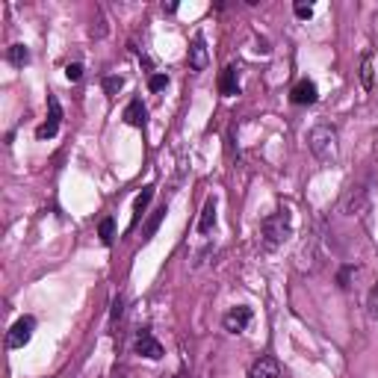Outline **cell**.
Wrapping results in <instances>:
<instances>
[{"label":"cell","mask_w":378,"mask_h":378,"mask_svg":"<svg viewBox=\"0 0 378 378\" xmlns=\"http://www.w3.org/2000/svg\"><path fill=\"white\" fill-rule=\"evenodd\" d=\"M292 231V216L287 207H278L275 213H269L260 222V245L266 251H275L287 243V236Z\"/></svg>","instance_id":"obj_1"},{"label":"cell","mask_w":378,"mask_h":378,"mask_svg":"<svg viewBox=\"0 0 378 378\" xmlns=\"http://www.w3.org/2000/svg\"><path fill=\"white\" fill-rule=\"evenodd\" d=\"M307 145H311L313 157L325 166L337 163V157H340V136L331 124H316V128L307 133Z\"/></svg>","instance_id":"obj_2"},{"label":"cell","mask_w":378,"mask_h":378,"mask_svg":"<svg viewBox=\"0 0 378 378\" xmlns=\"http://www.w3.org/2000/svg\"><path fill=\"white\" fill-rule=\"evenodd\" d=\"M33 331H36V319H33V316H21L15 325L9 328V334H6V346H9V349H24L27 343H30Z\"/></svg>","instance_id":"obj_3"},{"label":"cell","mask_w":378,"mask_h":378,"mask_svg":"<svg viewBox=\"0 0 378 378\" xmlns=\"http://www.w3.org/2000/svg\"><path fill=\"white\" fill-rule=\"evenodd\" d=\"M133 349H136V355H142V358H148V360H160V358H163V343L154 337L148 328H142V331L136 334Z\"/></svg>","instance_id":"obj_4"},{"label":"cell","mask_w":378,"mask_h":378,"mask_svg":"<svg viewBox=\"0 0 378 378\" xmlns=\"http://www.w3.org/2000/svg\"><path fill=\"white\" fill-rule=\"evenodd\" d=\"M48 107H50L48 121L36 130L39 139H53V136H57V130H60V121H62V107H60V101H57V95H50V97H48Z\"/></svg>","instance_id":"obj_5"},{"label":"cell","mask_w":378,"mask_h":378,"mask_svg":"<svg viewBox=\"0 0 378 378\" xmlns=\"http://www.w3.org/2000/svg\"><path fill=\"white\" fill-rule=\"evenodd\" d=\"M251 316H255V313H251V307H245V304L231 307V311L225 313V319H222V325H225V331H231V334H243L248 328Z\"/></svg>","instance_id":"obj_6"},{"label":"cell","mask_w":378,"mask_h":378,"mask_svg":"<svg viewBox=\"0 0 378 378\" xmlns=\"http://www.w3.org/2000/svg\"><path fill=\"white\" fill-rule=\"evenodd\" d=\"M370 192L363 189V187H352L346 192V198H343V210L346 213H352V216H363L367 213V207H370Z\"/></svg>","instance_id":"obj_7"},{"label":"cell","mask_w":378,"mask_h":378,"mask_svg":"<svg viewBox=\"0 0 378 378\" xmlns=\"http://www.w3.org/2000/svg\"><path fill=\"white\" fill-rule=\"evenodd\" d=\"M187 60H189V68H192V72H204V68L210 65L207 41H204V36H201V33H195L192 45H189V53H187Z\"/></svg>","instance_id":"obj_8"},{"label":"cell","mask_w":378,"mask_h":378,"mask_svg":"<svg viewBox=\"0 0 378 378\" xmlns=\"http://www.w3.org/2000/svg\"><path fill=\"white\" fill-rule=\"evenodd\" d=\"M319 97V92H316V83L313 80H299L296 86H292V92H290V101L292 104H299V107H307V104H313Z\"/></svg>","instance_id":"obj_9"},{"label":"cell","mask_w":378,"mask_h":378,"mask_svg":"<svg viewBox=\"0 0 378 378\" xmlns=\"http://www.w3.org/2000/svg\"><path fill=\"white\" fill-rule=\"evenodd\" d=\"M248 378H281V367H278L275 358H257L255 363H251L248 370Z\"/></svg>","instance_id":"obj_10"},{"label":"cell","mask_w":378,"mask_h":378,"mask_svg":"<svg viewBox=\"0 0 378 378\" xmlns=\"http://www.w3.org/2000/svg\"><path fill=\"white\" fill-rule=\"evenodd\" d=\"M219 92L225 95V97L240 95V77H236V68H234V65H228L225 72H222V77H219Z\"/></svg>","instance_id":"obj_11"},{"label":"cell","mask_w":378,"mask_h":378,"mask_svg":"<svg viewBox=\"0 0 378 378\" xmlns=\"http://www.w3.org/2000/svg\"><path fill=\"white\" fill-rule=\"evenodd\" d=\"M151 198H154V187L148 184L142 192L136 195V201H133V219H130V228H128V231H133V228L139 225V219H142V213H145V207L151 204Z\"/></svg>","instance_id":"obj_12"},{"label":"cell","mask_w":378,"mask_h":378,"mask_svg":"<svg viewBox=\"0 0 378 378\" xmlns=\"http://www.w3.org/2000/svg\"><path fill=\"white\" fill-rule=\"evenodd\" d=\"M145 119H148V113H145L142 101H139V97H133V101L128 104V109H124V121L133 124V128H145Z\"/></svg>","instance_id":"obj_13"},{"label":"cell","mask_w":378,"mask_h":378,"mask_svg":"<svg viewBox=\"0 0 378 378\" xmlns=\"http://www.w3.org/2000/svg\"><path fill=\"white\" fill-rule=\"evenodd\" d=\"M213 228H216V198H207V204L201 210V219H198V231L210 234Z\"/></svg>","instance_id":"obj_14"},{"label":"cell","mask_w":378,"mask_h":378,"mask_svg":"<svg viewBox=\"0 0 378 378\" xmlns=\"http://www.w3.org/2000/svg\"><path fill=\"white\" fill-rule=\"evenodd\" d=\"M6 60H9L12 65H18V68H24L27 62H30V50H27L24 45H12V48L6 50Z\"/></svg>","instance_id":"obj_15"},{"label":"cell","mask_w":378,"mask_h":378,"mask_svg":"<svg viewBox=\"0 0 378 378\" xmlns=\"http://www.w3.org/2000/svg\"><path fill=\"white\" fill-rule=\"evenodd\" d=\"M363 225H367V231H370V236H372V243L378 245V207H375V204L367 207V213H363Z\"/></svg>","instance_id":"obj_16"},{"label":"cell","mask_w":378,"mask_h":378,"mask_svg":"<svg viewBox=\"0 0 378 378\" xmlns=\"http://www.w3.org/2000/svg\"><path fill=\"white\" fill-rule=\"evenodd\" d=\"M360 83H363V89H372V57L370 53L360 57Z\"/></svg>","instance_id":"obj_17"},{"label":"cell","mask_w":378,"mask_h":378,"mask_svg":"<svg viewBox=\"0 0 378 378\" xmlns=\"http://www.w3.org/2000/svg\"><path fill=\"white\" fill-rule=\"evenodd\" d=\"M163 219H166V204H163V207L157 210V213H154V216L148 219V225L142 228V236H145V240H151V236H154V231L160 228V222H163Z\"/></svg>","instance_id":"obj_18"},{"label":"cell","mask_w":378,"mask_h":378,"mask_svg":"<svg viewBox=\"0 0 378 378\" xmlns=\"http://www.w3.org/2000/svg\"><path fill=\"white\" fill-rule=\"evenodd\" d=\"M97 234H101V240H104V245H109V243H113V234H116V222L113 219H104L101 222V228H97Z\"/></svg>","instance_id":"obj_19"},{"label":"cell","mask_w":378,"mask_h":378,"mask_svg":"<svg viewBox=\"0 0 378 378\" xmlns=\"http://www.w3.org/2000/svg\"><path fill=\"white\" fill-rule=\"evenodd\" d=\"M166 86H169V77H166V74H151V80H148V89L151 92H160Z\"/></svg>","instance_id":"obj_20"},{"label":"cell","mask_w":378,"mask_h":378,"mask_svg":"<svg viewBox=\"0 0 378 378\" xmlns=\"http://www.w3.org/2000/svg\"><path fill=\"white\" fill-rule=\"evenodd\" d=\"M367 311H370V319H378V284L372 287L370 299H367Z\"/></svg>","instance_id":"obj_21"},{"label":"cell","mask_w":378,"mask_h":378,"mask_svg":"<svg viewBox=\"0 0 378 378\" xmlns=\"http://www.w3.org/2000/svg\"><path fill=\"white\" fill-rule=\"evenodd\" d=\"M121 86H124V80H121V77H107V80H104V89H107V95H116Z\"/></svg>","instance_id":"obj_22"},{"label":"cell","mask_w":378,"mask_h":378,"mask_svg":"<svg viewBox=\"0 0 378 378\" xmlns=\"http://www.w3.org/2000/svg\"><path fill=\"white\" fill-rule=\"evenodd\" d=\"M292 9H296V18H302V21L313 18V6H311V4H296Z\"/></svg>","instance_id":"obj_23"},{"label":"cell","mask_w":378,"mask_h":378,"mask_svg":"<svg viewBox=\"0 0 378 378\" xmlns=\"http://www.w3.org/2000/svg\"><path fill=\"white\" fill-rule=\"evenodd\" d=\"M65 77L72 80V83H77V80L83 77V65H80V62H72V65L65 68Z\"/></svg>","instance_id":"obj_24"},{"label":"cell","mask_w":378,"mask_h":378,"mask_svg":"<svg viewBox=\"0 0 378 378\" xmlns=\"http://www.w3.org/2000/svg\"><path fill=\"white\" fill-rule=\"evenodd\" d=\"M121 311H124V302H121V299H116V304H113V322L121 316Z\"/></svg>","instance_id":"obj_25"}]
</instances>
